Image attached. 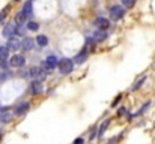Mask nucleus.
Wrapping results in <instances>:
<instances>
[{"instance_id":"7ed1b4c3","label":"nucleus","mask_w":155,"mask_h":144,"mask_svg":"<svg viewBox=\"0 0 155 144\" xmlns=\"http://www.w3.org/2000/svg\"><path fill=\"white\" fill-rule=\"evenodd\" d=\"M29 77L32 80H38V81H42L45 78V74H44V69L39 68V66H33L29 69Z\"/></svg>"},{"instance_id":"bb28decb","label":"nucleus","mask_w":155,"mask_h":144,"mask_svg":"<svg viewBox=\"0 0 155 144\" xmlns=\"http://www.w3.org/2000/svg\"><path fill=\"white\" fill-rule=\"evenodd\" d=\"M124 114H127V108L120 107V110H119V116H124Z\"/></svg>"},{"instance_id":"9b49d317","label":"nucleus","mask_w":155,"mask_h":144,"mask_svg":"<svg viewBox=\"0 0 155 144\" xmlns=\"http://www.w3.org/2000/svg\"><path fill=\"white\" fill-rule=\"evenodd\" d=\"M8 57H9V50L6 47H0V66H3V68L8 66V63H6Z\"/></svg>"},{"instance_id":"aec40b11","label":"nucleus","mask_w":155,"mask_h":144,"mask_svg":"<svg viewBox=\"0 0 155 144\" xmlns=\"http://www.w3.org/2000/svg\"><path fill=\"white\" fill-rule=\"evenodd\" d=\"M11 119H12V114L11 113H3V114H0V122H3V123H8V122H11Z\"/></svg>"},{"instance_id":"a878e982","label":"nucleus","mask_w":155,"mask_h":144,"mask_svg":"<svg viewBox=\"0 0 155 144\" xmlns=\"http://www.w3.org/2000/svg\"><path fill=\"white\" fill-rule=\"evenodd\" d=\"M18 74H20V75H21L23 78H26V77H29V71H26V69H21V71H20Z\"/></svg>"},{"instance_id":"dca6fc26","label":"nucleus","mask_w":155,"mask_h":144,"mask_svg":"<svg viewBox=\"0 0 155 144\" xmlns=\"http://www.w3.org/2000/svg\"><path fill=\"white\" fill-rule=\"evenodd\" d=\"M36 44H38L39 47H45V45L48 44V38H47L45 35H38V36H36Z\"/></svg>"},{"instance_id":"1a4fd4ad","label":"nucleus","mask_w":155,"mask_h":144,"mask_svg":"<svg viewBox=\"0 0 155 144\" xmlns=\"http://www.w3.org/2000/svg\"><path fill=\"white\" fill-rule=\"evenodd\" d=\"M29 108H30V104L27 102V101H24V102H21V104H18L17 105V108H15V114L17 116H23V114H26L27 111H29Z\"/></svg>"},{"instance_id":"0eeeda50","label":"nucleus","mask_w":155,"mask_h":144,"mask_svg":"<svg viewBox=\"0 0 155 144\" xmlns=\"http://www.w3.org/2000/svg\"><path fill=\"white\" fill-rule=\"evenodd\" d=\"M15 29H17V26H15V24H12V23H8V24L3 27V30H2V35H3L6 39H9V38L15 36Z\"/></svg>"},{"instance_id":"9d476101","label":"nucleus","mask_w":155,"mask_h":144,"mask_svg":"<svg viewBox=\"0 0 155 144\" xmlns=\"http://www.w3.org/2000/svg\"><path fill=\"white\" fill-rule=\"evenodd\" d=\"M33 47H35V41H33L32 38H24V39L20 42V48L24 50V51H30Z\"/></svg>"},{"instance_id":"4be33fe9","label":"nucleus","mask_w":155,"mask_h":144,"mask_svg":"<svg viewBox=\"0 0 155 144\" xmlns=\"http://www.w3.org/2000/svg\"><path fill=\"white\" fill-rule=\"evenodd\" d=\"M26 20V17L21 14V12H18L17 15H15V23H18V24H23V21Z\"/></svg>"},{"instance_id":"c85d7f7f","label":"nucleus","mask_w":155,"mask_h":144,"mask_svg":"<svg viewBox=\"0 0 155 144\" xmlns=\"http://www.w3.org/2000/svg\"><path fill=\"white\" fill-rule=\"evenodd\" d=\"M15 2H20V0H15Z\"/></svg>"},{"instance_id":"b1692460","label":"nucleus","mask_w":155,"mask_h":144,"mask_svg":"<svg viewBox=\"0 0 155 144\" xmlns=\"http://www.w3.org/2000/svg\"><path fill=\"white\" fill-rule=\"evenodd\" d=\"M89 138H91V141H92L94 138H97V126H94V128L91 129V135H89Z\"/></svg>"},{"instance_id":"412c9836","label":"nucleus","mask_w":155,"mask_h":144,"mask_svg":"<svg viewBox=\"0 0 155 144\" xmlns=\"http://www.w3.org/2000/svg\"><path fill=\"white\" fill-rule=\"evenodd\" d=\"M145 81H146V77H142V78H140V80H139V81H137V83H136L134 86H133V90H137L139 87H142Z\"/></svg>"},{"instance_id":"423d86ee","label":"nucleus","mask_w":155,"mask_h":144,"mask_svg":"<svg viewBox=\"0 0 155 144\" xmlns=\"http://www.w3.org/2000/svg\"><path fill=\"white\" fill-rule=\"evenodd\" d=\"M29 90H30V93H32V95H39V93H42V90H44V84H42V81L33 80V81L30 83Z\"/></svg>"},{"instance_id":"f03ea898","label":"nucleus","mask_w":155,"mask_h":144,"mask_svg":"<svg viewBox=\"0 0 155 144\" xmlns=\"http://www.w3.org/2000/svg\"><path fill=\"white\" fill-rule=\"evenodd\" d=\"M108 12H110V18H111L113 21H117V20H120V18L125 15V9H124V6H119V5L111 6Z\"/></svg>"},{"instance_id":"f257e3e1","label":"nucleus","mask_w":155,"mask_h":144,"mask_svg":"<svg viewBox=\"0 0 155 144\" xmlns=\"http://www.w3.org/2000/svg\"><path fill=\"white\" fill-rule=\"evenodd\" d=\"M57 68H59V72H60L62 75H68V74H71L72 69H74V62H72V59H68V57L59 59Z\"/></svg>"},{"instance_id":"ddd939ff","label":"nucleus","mask_w":155,"mask_h":144,"mask_svg":"<svg viewBox=\"0 0 155 144\" xmlns=\"http://www.w3.org/2000/svg\"><path fill=\"white\" fill-rule=\"evenodd\" d=\"M95 26H97L100 30H107V29H108V26H110V23H108V20H107V18L100 17V18H97V20H95Z\"/></svg>"},{"instance_id":"39448f33","label":"nucleus","mask_w":155,"mask_h":144,"mask_svg":"<svg viewBox=\"0 0 155 144\" xmlns=\"http://www.w3.org/2000/svg\"><path fill=\"white\" fill-rule=\"evenodd\" d=\"M57 63H59V59H57L56 56H48V57L44 60V63H42V69L51 71V69H54V68L57 66Z\"/></svg>"},{"instance_id":"cd10ccee","label":"nucleus","mask_w":155,"mask_h":144,"mask_svg":"<svg viewBox=\"0 0 155 144\" xmlns=\"http://www.w3.org/2000/svg\"><path fill=\"white\" fill-rule=\"evenodd\" d=\"M83 143H84V140H83V138H77V140L74 141V144H83Z\"/></svg>"},{"instance_id":"20e7f679","label":"nucleus","mask_w":155,"mask_h":144,"mask_svg":"<svg viewBox=\"0 0 155 144\" xmlns=\"http://www.w3.org/2000/svg\"><path fill=\"white\" fill-rule=\"evenodd\" d=\"M9 65L12 68H23L26 65V57L23 54H14L9 60Z\"/></svg>"},{"instance_id":"5701e85b","label":"nucleus","mask_w":155,"mask_h":144,"mask_svg":"<svg viewBox=\"0 0 155 144\" xmlns=\"http://www.w3.org/2000/svg\"><path fill=\"white\" fill-rule=\"evenodd\" d=\"M122 2V5L125 6V8H131V6H134V3H136V0H120Z\"/></svg>"},{"instance_id":"f3484780","label":"nucleus","mask_w":155,"mask_h":144,"mask_svg":"<svg viewBox=\"0 0 155 144\" xmlns=\"http://www.w3.org/2000/svg\"><path fill=\"white\" fill-rule=\"evenodd\" d=\"M105 38H107V33H105L104 30H98V32H95V33H94V39H95V41H98V42L104 41Z\"/></svg>"},{"instance_id":"4468645a","label":"nucleus","mask_w":155,"mask_h":144,"mask_svg":"<svg viewBox=\"0 0 155 144\" xmlns=\"http://www.w3.org/2000/svg\"><path fill=\"white\" fill-rule=\"evenodd\" d=\"M87 56H89V54H87L86 51H81V53H78V54L72 59V62L77 63V65H81V63H84V62L87 60Z\"/></svg>"},{"instance_id":"6ab92c4d","label":"nucleus","mask_w":155,"mask_h":144,"mask_svg":"<svg viewBox=\"0 0 155 144\" xmlns=\"http://www.w3.org/2000/svg\"><path fill=\"white\" fill-rule=\"evenodd\" d=\"M27 30H30V32H38V30H39V24L35 23V21H29V23H27Z\"/></svg>"},{"instance_id":"6e6552de","label":"nucleus","mask_w":155,"mask_h":144,"mask_svg":"<svg viewBox=\"0 0 155 144\" xmlns=\"http://www.w3.org/2000/svg\"><path fill=\"white\" fill-rule=\"evenodd\" d=\"M21 14L26 17V18H29V17H32V14H33V0H27L26 3H24V6H23V11H21Z\"/></svg>"},{"instance_id":"a211bd4d","label":"nucleus","mask_w":155,"mask_h":144,"mask_svg":"<svg viewBox=\"0 0 155 144\" xmlns=\"http://www.w3.org/2000/svg\"><path fill=\"white\" fill-rule=\"evenodd\" d=\"M151 104H152L151 101H146V102H145V104L142 105V108H140V110H139V111H137V113H136L134 116H140V114H143V113H146V110H148V108L151 107Z\"/></svg>"},{"instance_id":"f8f14e48","label":"nucleus","mask_w":155,"mask_h":144,"mask_svg":"<svg viewBox=\"0 0 155 144\" xmlns=\"http://www.w3.org/2000/svg\"><path fill=\"white\" fill-rule=\"evenodd\" d=\"M20 39L18 38H15V36H12V38H9L8 39V45H6V48L8 50H12V51H15V50H18L20 48Z\"/></svg>"},{"instance_id":"2eb2a0df","label":"nucleus","mask_w":155,"mask_h":144,"mask_svg":"<svg viewBox=\"0 0 155 144\" xmlns=\"http://www.w3.org/2000/svg\"><path fill=\"white\" fill-rule=\"evenodd\" d=\"M108 125H110V120H105V122L101 123L100 129H97V137H98V138H103L104 132H105V129H107V126H108Z\"/></svg>"},{"instance_id":"393cba45","label":"nucleus","mask_w":155,"mask_h":144,"mask_svg":"<svg viewBox=\"0 0 155 144\" xmlns=\"http://www.w3.org/2000/svg\"><path fill=\"white\" fill-rule=\"evenodd\" d=\"M120 99H122V96L119 95L117 98H116V99H114V101H113V102H111V108H114V107H116V105L119 104V101H120Z\"/></svg>"}]
</instances>
